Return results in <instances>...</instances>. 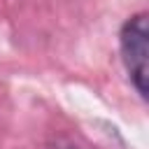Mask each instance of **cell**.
<instances>
[{"mask_svg":"<svg viewBox=\"0 0 149 149\" xmlns=\"http://www.w3.org/2000/svg\"><path fill=\"white\" fill-rule=\"evenodd\" d=\"M119 47L121 58L128 70V77L135 86V91L147 98V61H149V23L147 14H133L119 33Z\"/></svg>","mask_w":149,"mask_h":149,"instance_id":"cell-1","label":"cell"}]
</instances>
